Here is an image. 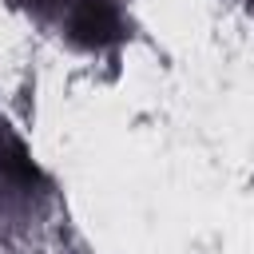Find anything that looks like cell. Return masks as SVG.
Here are the masks:
<instances>
[{
    "label": "cell",
    "instance_id": "obj_2",
    "mask_svg": "<svg viewBox=\"0 0 254 254\" xmlns=\"http://www.w3.org/2000/svg\"><path fill=\"white\" fill-rule=\"evenodd\" d=\"M56 32L79 56H111L131 40L135 20L127 0H71L56 20Z\"/></svg>",
    "mask_w": 254,
    "mask_h": 254
},
{
    "label": "cell",
    "instance_id": "obj_3",
    "mask_svg": "<svg viewBox=\"0 0 254 254\" xmlns=\"http://www.w3.org/2000/svg\"><path fill=\"white\" fill-rule=\"evenodd\" d=\"M67 4H71V0H16V8H20L24 16H32L36 24H48V28H56V20L64 16Z\"/></svg>",
    "mask_w": 254,
    "mask_h": 254
},
{
    "label": "cell",
    "instance_id": "obj_1",
    "mask_svg": "<svg viewBox=\"0 0 254 254\" xmlns=\"http://www.w3.org/2000/svg\"><path fill=\"white\" fill-rule=\"evenodd\" d=\"M56 179L32 155L28 139L0 115V242L36 238L56 214Z\"/></svg>",
    "mask_w": 254,
    "mask_h": 254
},
{
    "label": "cell",
    "instance_id": "obj_4",
    "mask_svg": "<svg viewBox=\"0 0 254 254\" xmlns=\"http://www.w3.org/2000/svg\"><path fill=\"white\" fill-rule=\"evenodd\" d=\"M242 8H246V12H250V16H254V0H242Z\"/></svg>",
    "mask_w": 254,
    "mask_h": 254
}]
</instances>
